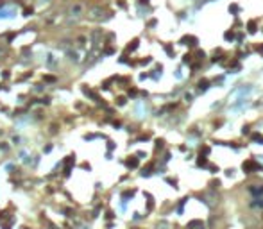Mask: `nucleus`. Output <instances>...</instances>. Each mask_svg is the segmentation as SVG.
<instances>
[{"label": "nucleus", "instance_id": "1", "mask_svg": "<svg viewBox=\"0 0 263 229\" xmlns=\"http://www.w3.org/2000/svg\"><path fill=\"white\" fill-rule=\"evenodd\" d=\"M82 11H84V5H82L81 2H75V4L70 7V20H68V21H70V23H72V21H77V20L82 16Z\"/></svg>", "mask_w": 263, "mask_h": 229}, {"label": "nucleus", "instance_id": "2", "mask_svg": "<svg viewBox=\"0 0 263 229\" xmlns=\"http://www.w3.org/2000/svg\"><path fill=\"white\" fill-rule=\"evenodd\" d=\"M88 18H90V20H95V21L102 20V18H104V9H102L100 5L90 7V9H88Z\"/></svg>", "mask_w": 263, "mask_h": 229}, {"label": "nucleus", "instance_id": "3", "mask_svg": "<svg viewBox=\"0 0 263 229\" xmlns=\"http://www.w3.org/2000/svg\"><path fill=\"white\" fill-rule=\"evenodd\" d=\"M262 167L256 163V161H253V159H249V161H244V165H242V170L245 172V174H251V172H254V170H260Z\"/></svg>", "mask_w": 263, "mask_h": 229}, {"label": "nucleus", "instance_id": "4", "mask_svg": "<svg viewBox=\"0 0 263 229\" xmlns=\"http://www.w3.org/2000/svg\"><path fill=\"white\" fill-rule=\"evenodd\" d=\"M181 43H183V45H195V43H197V38H193V36H184V38H181Z\"/></svg>", "mask_w": 263, "mask_h": 229}, {"label": "nucleus", "instance_id": "5", "mask_svg": "<svg viewBox=\"0 0 263 229\" xmlns=\"http://www.w3.org/2000/svg\"><path fill=\"white\" fill-rule=\"evenodd\" d=\"M204 228V224L201 222V220H192L190 224H188V229H202Z\"/></svg>", "mask_w": 263, "mask_h": 229}, {"label": "nucleus", "instance_id": "6", "mask_svg": "<svg viewBox=\"0 0 263 229\" xmlns=\"http://www.w3.org/2000/svg\"><path fill=\"white\" fill-rule=\"evenodd\" d=\"M129 168H136L138 167V158H131V159H127V163H125Z\"/></svg>", "mask_w": 263, "mask_h": 229}, {"label": "nucleus", "instance_id": "7", "mask_svg": "<svg viewBox=\"0 0 263 229\" xmlns=\"http://www.w3.org/2000/svg\"><path fill=\"white\" fill-rule=\"evenodd\" d=\"M100 34H102L100 30H93V32H91V38H93V45H97V43H99V38H100Z\"/></svg>", "mask_w": 263, "mask_h": 229}, {"label": "nucleus", "instance_id": "8", "mask_svg": "<svg viewBox=\"0 0 263 229\" xmlns=\"http://www.w3.org/2000/svg\"><path fill=\"white\" fill-rule=\"evenodd\" d=\"M68 57H70L72 61H75V63L79 61V54H77L75 50H73V52H72V50H68Z\"/></svg>", "mask_w": 263, "mask_h": 229}, {"label": "nucleus", "instance_id": "9", "mask_svg": "<svg viewBox=\"0 0 263 229\" xmlns=\"http://www.w3.org/2000/svg\"><path fill=\"white\" fill-rule=\"evenodd\" d=\"M208 86H210V81H208V79H201V81H199V88H201V90H206Z\"/></svg>", "mask_w": 263, "mask_h": 229}, {"label": "nucleus", "instance_id": "10", "mask_svg": "<svg viewBox=\"0 0 263 229\" xmlns=\"http://www.w3.org/2000/svg\"><path fill=\"white\" fill-rule=\"evenodd\" d=\"M11 16H13V11H11V9L0 11V18H11Z\"/></svg>", "mask_w": 263, "mask_h": 229}, {"label": "nucleus", "instance_id": "11", "mask_svg": "<svg viewBox=\"0 0 263 229\" xmlns=\"http://www.w3.org/2000/svg\"><path fill=\"white\" fill-rule=\"evenodd\" d=\"M247 30H249L251 34H254V32H256V23H254V21H249V23H247Z\"/></svg>", "mask_w": 263, "mask_h": 229}, {"label": "nucleus", "instance_id": "12", "mask_svg": "<svg viewBox=\"0 0 263 229\" xmlns=\"http://www.w3.org/2000/svg\"><path fill=\"white\" fill-rule=\"evenodd\" d=\"M197 165H199V167H206V159H204V156H199V161H197Z\"/></svg>", "mask_w": 263, "mask_h": 229}, {"label": "nucleus", "instance_id": "13", "mask_svg": "<svg viewBox=\"0 0 263 229\" xmlns=\"http://www.w3.org/2000/svg\"><path fill=\"white\" fill-rule=\"evenodd\" d=\"M138 43H140V41H138V39H134V41H133V43L129 45V48H127V50H134V48L138 47Z\"/></svg>", "mask_w": 263, "mask_h": 229}, {"label": "nucleus", "instance_id": "14", "mask_svg": "<svg viewBox=\"0 0 263 229\" xmlns=\"http://www.w3.org/2000/svg\"><path fill=\"white\" fill-rule=\"evenodd\" d=\"M47 63H48L50 66L54 64V56H52V54H48V56H47Z\"/></svg>", "mask_w": 263, "mask_h": 229}, {"label": "nucleus", "instance_id": "15", "mask_svg": "<svg viewBox=\"0 0 263 229\" xmlns=\"http://www.w3.org/2000/svg\"><path fill=\"white\" fill-rule=\"evenodd\" d=\"M206 154H210V147H202L201 149V156H206Z\"/></svg>", "mask_w": 263, "mask_h": 229}, {"label": "nucleus", "instance_id": "16", "mask_svg": "<svg viewBox=\"0 0 263 229\" xmlns=\"http://www.w3.org/2000/svg\"><path fill=\"white\" fill-rule=\"evenodd\" d=\"M253 140H256V142L263 143V136H260V134H253Z\"/></svg>", "mask_w": 263, "mask_h": 229}, {"label": "nucleus", "instance_id": "17", "mask_svg": "<svg viewBox=\"0 0 263 229\" xmlns=\"http://www.w3.org/2000/svg\"><path fill=\"white\" fill-rule=\"evenodd\" d=\"M23 14H25V16H30V14H32V7H27V9L23 11Z\"/></svg>", "mask_w": 263, "mask_h": 229}, {"label": "nucleus", "instance_id": "18", "mask_svg": "<svg viewBox=\"0 0 263 229\" xmlns=\"http://www.w3.org/2000/svg\"><path fill=\"white\" fill-rule=\"evenodd\" d=\"M236 9H238V5H236V4H233V5L229 7V11H231V13H236Z\"/></svg>", "mask_w": 263, "mask_h": 229}, {"label": "nucleus", "instance_id": "19", "mask_svg": "<svg viewBox=\"0 0 263 229\" xmlns=\"http://www.w3.org/2000/svg\"><path fill=\"white\" fill-rule=\"evenodd\" d=\"M133 195H134V192H125V193H124V199H127V197H133Z\"/></svg>", "mask_w": 263, "mask_h": 229}, {"label": "nucleus", "instance_id": "20", "mask_svg": "<svg viewBox=\"0 0 263 229\" xmlns=\"http://www.w3.org/2000/svg\"><path fill=\"white\" fill-rule=\"evenodd\" d=\"M118 104H120V106H122V104H125V99H124V97H120V99H118Z\"/></svg>", "mask_w": 263, "mask_h": 229}, {"label": "nucleus", "instance_id": "21", "mask_svg": "<svg viewBox=\"0 0 263 229\" xmlns=\"http://www.w3.org/2000/svg\"><path fill=\"white\" fill-rule=\"evenodd\" d=\"M258 52H260V54H263V45H260V47H258Z\"/></svg>", "mask_w": 263, "mask_h": 229}, {"label": "nucleus", "instance_id": "22", "mask_svg": "<svg viewBox=\"0 0 263 229\" xmlns=\"http://www.w3.org/2000/svg\"><path fill=\"white\" fill-rule=\"evenodd\" d=\"M79 229H86V228H84V226H81V228H79Z\"/></svg>", "mask_w": 263, "mask_h": 229}, {"label": "nucleus", "instance_id": "23", "mask_svg": "<svg viewBox=\"0 0 263 229\" xmlns=\"http://www.w3.org/2000/svg\"><path fill=\"white\" fill-rule=\"evenodd\" d=\"M140 2H147V0H140Z\"/></svg>", "mask_w": 263, "mask_h": 229}]
</instances>
